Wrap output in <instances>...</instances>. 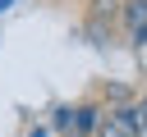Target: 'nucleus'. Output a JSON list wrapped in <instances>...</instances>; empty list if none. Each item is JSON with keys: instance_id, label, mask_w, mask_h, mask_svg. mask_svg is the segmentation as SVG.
<instances>
[{"instance_id": "nucleus-1", "label": "nucleus", "mask_w": 147, "mask_h": 137, "mask_svg": "<svg viewBox=\"0 0 147 137\" xmlns=\"http://www.w3.org/2000/svg\"><path fill=\"white\" fill-rule=\"evenodd\" d=\"M119 18H124L129 37L147 46V0H124V5H119Z\"/></svg>"}, {"instance_id": "nucleus-2", "label": "nucleus", "mask_w": 147, "mask_h": 137, "mask_svg": "<svg viewBox=\"0 0 147 137\" xmlns=\"http://www.w3.org/2000/svg\"><path fill=\"white\" fill-rule=\"evenodd\" d=\"M101 105L96 100H78L74 105V137H96V123H101Z\"/></svg>"}, {"instance_id": "nucleus-3", "label": "nucleus", "mask_w": 147, "mask_h": 137, "mask_svg": "<svg viewBox=\"0 0 147 137\" xmlns=\"http://www.w3.org/2000/svg\"><path fill=\"white\" fill-rule=\"evenodd\" d=\"M96 137H133V128L119 119V110H106L101 123H96Z\"/></svg>"}, {"instance_id": "nucleus-4", "label": "nucleus", "mask_w": 147, "mask_h": 137, "mask_svg": "<svg viewBox=\"0 0 147 137\" xmlns=\"http://www.w3.org/2000/svg\"><path fill=\"white\" fill-rule=\"evenodd\" d=\"M55 132L60 137H74V105H60L55 110Z\"/></svg>"}, {"instance_id": "nucleus-5", "label": "nucleus", "mask_w": 147, "mask_h": 137, "mask_svg": "<svg viewBox=\"0 0 147 137\" xmlns=\"http://www.w3.org/2000/svg\"><path fill=\"white\" fill-rule=\"evenodd\" d=\"M133 114H138V137H147V96L133 100Z\"/></svg>"}, {"instance_id": "nucleus-6", "label": "nucleus", "mask_w": 147, "mask_h": 137, "mask_svg": "<svg viewBox=\"0 0 147 137\" xmlns=\"http://www.w3.org/2000/svg\"><path fill=\"white\" fill-rule=\"evenodd\" d=\"M9 5H14V0H0V14H5V9H9Z\"/></svg>"}]
</instances>
